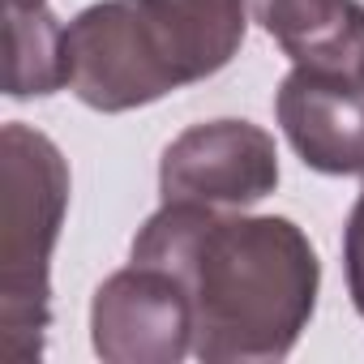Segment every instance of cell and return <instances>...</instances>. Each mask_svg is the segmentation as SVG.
<instances>
[{"instance_id":"5b68a950","label":"cell","mask_w":364,"mask_h":364,"mask_svg":"<svg viewBox=\"0 0 364 364\" xmlns=\"http://www.w3.org/2000/svg\"><path fill=\"white\" fill-rule=\"evenodd\" d=\"M90 343L107 364H180L193 351V309L167 270L129 262L90 300Z\"/></svg>"},{"instance_id":"52a82bcc","label":"cell","mask_w":364,"mask_h":364,"mask_svg":"<svg viewBox=\"0 0 364 364\" xmlns=\"http://www.w3.org/2000/svg\"><path fill=\"white\" fill-rule=\"evenodd\" d=\"M253 22L304 69L364 86V5L360 0H249Z\"/></svg>"},{"instance_id":"8992f818","label":"cell","mask_w":364,"mask_h":364,"mask_svg":"<svg viewBox=\"0 0 364 364\" xmlns=\"http://www.w3.org/2000/svg\"><path fill=\"white\" fill-rule=\"evenodd\" d=\"M274 116L304 167L321 176H364V86L296 65L274 95Z\"/></svg>"},{"instance_id":"7a4b0ae2","label":"cell","mask_w":364,"mask_h":364,"mask_svg":"<svg viewBox=\"0 0 364 364\" xmlns=\"http://www.w3.org/2000/svg\"><path fill=\"white\" fill-rule=\"evenodd\" d=\"M249 0H99L65 26V86L95 112H133L228 69Z\"/></svg>"},{"instance_id":"3957f363","label":"cell","mask_w":364,"mask_h":364,"mask_svg":"<svg viewBox=\"0 0 364 364\" xmlns=\"http://www.w3.org/2000/svg\"><path fill=\"white\" fill-rule=\"evenodd\" d=\"M69 185V159L48 133L22 120L0 129V330L18 360L43 355Z\"/></svg>"},{"instance_id":"30bf717a","label":"cell","mask_w":364,"mask_h":364,"mask_svg":"<svg viewBox=\"0 0 364 364\" xmlns=\"http://www.w3.org/2000/svg\"><path fill=\"white\" fill-rule=\"evenodd\" d=\"M5 5H48V0H5Z\"/></svg>"},{"instance_id":"6da1fadb","label":"cell","mask_w":364,"mask_h":364,"mask_svg":"<svg viewBox=\"0 0 364 364\" xmlns=\"http://www.w3.org/2000/svg\"><path fill=\"white\" fill-rule=\"evenodd\" d=\"M129 262L159 266L185 287L193 355L206 364L287 360L317 313V249L283 215L163 202L133 236Z\"/></svg>"},{"instance_id":"277c9868","label":"cell","mask_w":364,"mask_h":364,"mask_svg":"<svg viewBox=\"0 0 364 364\" xmlns=\"http://www.w3.org/2000/svg\"><path fill=\"white\" fill-rule=\"evenodd\" d=\"M279 189L274 137L253 120H206L185 129L159 159L163 202L249 210Z\"/></svg>"},{"instance_id":"ba28073f","label":"cell","mask_w":364,"mask_h":364,"mask_svg":"<svg viewBox=\"0 0 364 364\" xmlns=\"http://www.w3.org/2000/svg\"><path fill=\"white\" fill-rule=\"evenodd\" d=\"M9 99H48L65 90V26L48 5H5Z\"/></svg>"},{"instance_id":"9c48e42d","label":"cell","mask_w":364,"mask_h":364,"mask_svg":"<svg viewBox=\"0 0 364 364\" xmlns=\"http://www.w3.org/2000/svg\"><path fill=\"white\" fill-rule=\"evenodd\" d=\"M343 274H347V291L355 313L364 317V193L355 198L347 228H343Z\"/></svg>"}]
</instances>
